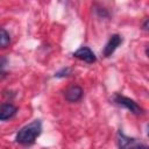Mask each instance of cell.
Here are the masks:
<instances>
[{
  "mask_svg": "<svg viewBox=\"0 0 149 149\" xmlns=\"http://www.w3.org/2000/svg\"><path fill=\"white\" fill-rule=\"evenodd\" d=\"M42 133V122L41 120H34L30 123L23 126L15 136V141L19 144L30 146Z\"/></svg>",
  "mask_w": 149,
  "mask_h": 149,
  "instance_id": "6da1fadb",
  "label": "cell"
},
{
  "mask_svg": "<svg viewBox=\"0 0 149 149\" xmlns=\"http://www.w3.org/2000/svg\"><path fill=\"white\" fill-rule=\"evenodd\" d=\"M113 101L116 104V105H120L125 108H127L130 113L135 114V115H143L144 114V109L136 102L134 101L133 99L130 98H127L125 95H121L119 93H115L113 95Z\"/></svg>",
  "mask_w": 149,
  "mask_h": 149,
  "instance_id": "7a4b0ae2",
  "label": "cell"
},
{
  "mask_svg": "<svg viewBox=\"0 0 149 149\" xmlns=\"http://www.w3.org/2000/svg\"><path fill=\"white\" fill-rule=\"evenodd\" d=\"M83 95H84V90L81 88V86L76 84L70 85L64 92V98L69 102H77L83 98Z\"/></svg>",
  "mask_w": 149,
  "mask_h": 149,
  "instance_id": "3957f363",
  "label": "cell"
},
{
  "mask_svg": "<svg viewBox=\"0 0 149 149\" xmlns=\"http://www.w3.org/2000/svg\"><path fill=\"white\" fill-rule=\"evenodd\" d=\"M73 57H76L87 64H92V63L97 62V57H95L94 52L88 47H80L78 50H76L73 52Z\"/></svg>",
  "mask_w": 149,
  "mask_h": 149,
  "instance_id": "277c9868",
  "label": "cell"
},
{
  "mask_svg": "<svg viewBox=\"0 0 149 149\" xmlns=\"http://www.w3.org/2000/svg\"><path fill=\"white\" fill-rule=\"evenodd\" d=\"M122 43V37L119 34H114L109 37L108 42L106 43L104 50H102V55L104 57H109L113 55V52L116 50V48Z\"/></svg>",
  "mask_w": 149,
  "mask_h": 149,
  "instance_id": "5b68a950",
  "label": "cell"
},
{
  "mask_svg": "<svg viewBox=\"0 0 149 149\" xmlns=\"http://www.w3.org/2000/svg\"><path fill=\"white\" fill-rule=\"evenodd\" d=\"M17 107L10 102H0V121H6L15 116Z\"/></svg>",
  "mask_w": 149,
  "mask_h": 149,
  "instance_id": "8992f818",
  "label": "cell"
},
{
  "mask_svg": "<svg viewBox=\"0 0 149 149\" xmlns=\"http://www.w3.org/2000/svg\"><path fill=\"white\" fill-rule=\"evenodd\" d=\"M118 143H119V149H128L135 143V140L132 137L126 136L121 130L118 133Z\"/></svg>",
  "mask_w": 149,
  "mask_h": 149,
  "instance_id": "52a82bcc",
  "label": "cell"
},
{
  "mask_svg": "<svg viewBox=\"0 0 149 149\" xmlns=\"http://www.w3.org/2000/svg\"><path fill=\"white\" fill-rule=\"evenodd\" d=\"M10 43V35L3 28H0V48H7Z\"/></svg>",
  "mask_w": 149,
  "mask_h": 149,
  "instance_id": "ba28073f",
  "label": "cell"
},
{
  "mask_svg": "<svg viewBox=\"0 0 149 149\" xmlns=\"http://www.w3.org/2000/svg\"><path fill=\"white\" fill-rule=\"evenodd\" d=\"M70 74H71V69L70 68H63L62 70H59V71H57L55 73V77H57V78H64V77H68Z\"/></svg>",
  "mask_w": 149,
  "mask_h": 149,
  "instance_id": "9c48e42d",
  "label": "cell"
},
{
  "mask_svg": "<svg viewBox=\"0 0 149 149\" xmlns=\"http://www.w3.org/2000/svg\"><path fill=\"white\" fill-rule=\"evenodd\" d=\"M7 64V58L6 57H1L0 58V72L2 71V69H3V66Z\"/></svg>",
  "mask_w": 149,
  "mask_h": 149,
  "instance_id": "30bf717a",
  "label": "cell"
},
{
  "mask_svg": "<svg viewBox=\"0 0 149 149\" xmlns=\"http://www.w3.org/2000/svg\"><path fill=\"white\" fill-rule=\"evenodd\" d=\"M143 29L144 30H148V19H146L144 22H143Z\"/></svg>",
  "mask_w": 149,
  "mask_h": 149,
  "instance_id": "8fae6325",
  "label": "cell"
},
{
  "mask_svg": "<svg viewBox=\"0 0 149 149\" xmlns=\"http://www.w3.org/2000/svg\"><path fill=\"white\" fill-rule=\"evenodd\" d=\"M135 149H148V147L144 146V144H140V146H137Z\"/></svg>",
  "mask_w": 149,
  "mask_h": 149,
  "instance_id": "7c38bea8",
  "label": "cell"
}]
</instances>
